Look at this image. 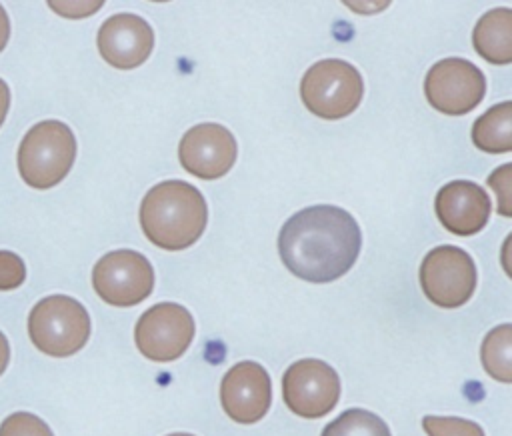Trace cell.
I'll return each instance as SVG.
<instances>
[{
	"mask_svg": "<svg viewBox=\"0 0 512 436\" xmlns=\"http://www.w3.org/2000/svg\"><path fill=\"white\" fill-rule=\"evenodd\" d=\"M168 436H194V434H186V432H176V434H168Z\"/></svg>",
	"mask_w": 512,
	"mask_h": 436,
	"instance_id": "obj_27",
	"label": "cell"
},
{
	"mask_svg": "<svg viewBox=\"0 0 512 436\" xmlns=\"http://www.w3.org/2000/svg\"><path fill=\"white\" fill-rule=\"evenodd\" d=\"M8 108H10V90H8V84L0 78V126L8 114Z\"/></svg>",
	"mask_w": 512,
	"mask_h": 436,
	"instance_id": "obj_25",
	"label": "cell"
},
{
	"mask_svg": "<svg viewBox=\"0 0 512 436\" xmlns=\"http://www.w3.org/2000/svg\"><path fill=\"white\" fill-rule=\"evenodd\" d=\"M0 436H54L50 426L30 412H14L0 424Z\"/></svg>",
	"mask_w": 512,
	"mask_h": 436,
	"instance_id": "obj_20",
	"label": "cell"
},
{
	"mask_svg": "<svg viewBox=\"0 0 512 436\" xmlns=\"http://www.w3.org/2000/svg\"><path fill=\"white\" fill-rule=\"evenodd\" d=\"M472 142L488 154L512 150V102H500L488 108L472 126Z\"/></svg>",
	"mask_w": 512,
	"mask_h": 436,
	"instance_id": "obj_16",
	"label": "cell"
},
{
	"mask_svg": "<svg viewBox=\"0 0 512 436\" xmlns=\"http://www.w3.org/2000/svg\"><path fill=\"white\" fill-rule=\"evenodd\" d=\"M220 402L234 422L254 424L264 418L272 402V382L264 366L252 360L234 364L220 382Z\"/></svg>",
	"mask_w": 512,
	"mask_h": 436,
	"instance_id": "obj_12",
	"label": "cell"
},
{
	"mask_svg": "<svg viewBox=\"0 0 512 436\" xmlns=\"http://www.w3.org/2000/svg\"><path fill=\"white\" fill-rule=\"evenodd\" d=\"M364 96L360 72L338 58H326L312 64L300 80V98L304 106L324 120L350 116Z\"/></svg>",
	"mask_w": 512,
	"mask_h": 436,
	"instance_id": "obj_5",
	"label": "cell"
},
{
	"mask_svg": "<svg viewBox=\"0 0 512 436\" xmlns=\"http://www.w3.org/2000/svg\"><path fill=\"white\" fill-rule=\"evenodd\" d=\"M26 278V266L14 252L0 250V290H14Z\"/></svg>",
	"mask_w": 512,
	"mask_h": 436,
	"instance_id": "obj_21",
	"label": "cell"
},
{
	"mask_svg": "<svg viewBox=\"0 0 512 436\" xmlns=\"http://www.w3.org/2000/svg\"><path fill=\"white\" fill-rule=\"evenodd\" d=\"M476 264L458 246H436L420 264V286L426 298L440 308H458L476 290Z\"/></svg>",
	"mask_w": 512,
	"mask_h": 436,
	"instance_id": "obj_6",
	"label": "cell"
},
{
	"mask_svg": "<svg viewBox=\"0 0 512 436\" xmlns=\"http://www.w3.org/2000/svg\"><path fill=\"white\" fill-rule=\"evenodd\" d=\"M28 334L40 352L66 358L88 342L90 316L86 308L70 296H46L34 304L28 314Z\"/></svg>",
	"mask_w": 512,
	"mask_h": 436,
	"instance_id": "obj_4",
	"label": "cell"
},
{
	"mask_svg": "<svg viewBox=\"0 0 512 436\" xmlns=\"http://www.w3.org/2000/svg\"><path fill=\"white\" fill-rule=\"evenodd\" d=\"M8 38H10V20H8V14L4 12L2 4H0V52L6 48Z\"/></svg>",
	"mask_w": 512,
	"mask_h": 436,
	"instance_id": "obj_24",
	"label": "cell"
},
{
	"mask_svg": "<svg viewBox=\"0 0 512 436\" xmlns=\"http://www.w3.org/2000/svg\"><path fill=\"white\" fill-rule=\"evenodd\" d=\"M322 436H392L388 424L364 408L344 410L324 426Z\"/></svg>",
	"mask_w": 512,
	"mask_h": 436,
	"instance_id": "obj_18",
	"label": "cell"
},
{
	"mask_svg": "<svg viewBox=\"0 0 512 436\" xmlns=\"http://www.w3.org/2000/svg\"><path fill=\"white\" fill-rule=\"evenodd\" d=\"M92 286L110 306H134L150 296L154 270L144 254L136 250H114L94 264Z\"/></svg>",
	"mask_w": 512,
	"mask_h": 436,
	"instance_id": "obj_7",
	"label": "cell"
},
{
	"mask_svg": "<svg viewBox=\"0 0 512 436\" xmlns=\"http://www.w3.org/2000/svg\"><path fill=\"white\" fill-rule=\"evenodd\" d=\"M238 146L232 132L220 124L192 126L178 144V158L186 172L202 180L222 178L236 162Z\"/></svg>",
	"mask_w": 512,
	"mask_h": 436,
	"instance_id": "obj_11",
	"label": "cell"
},
{
	"mask_svg": "<svg viewBox=\"0 0 512 436\" xmlns=\"http://www.w3.org/2000/svg\"><path fill=\"white\" fill-rule=\"evenodd\" d=\"M208 206L202 192L184 180H164L152 186L140 204L144 236L162 250H184L204 232Z\"/></svg>",
	"mask_w": 512,
	"mask_h": 436,
	"instance_id": "obj_2",
	"label": "cell"
},
{
	"mask_svg": "<svg viewBox=\"0 0 512 436\" xmlns=\"http://www.w3.org/2000/svg\"><path fill=\"white\" fill-rule=\"evenodd\" d=\"M282 396L296 416L322 418L338 404L340 378L330 364L318 358H304L284 372Z\"/></svg>",
	"mask_w": 512,
	"mask_h": 436,
	"instance_id": "obj_10",
	"label": "cell"
},
{
	"mask_svg": "<svg viewBox=\"0 0 512 436\" xmlns=\"http://www.w3.org/2000/svg\"><path fill=\"white\" fill-rule=\"evenodd\" d=\"M194 338L192 314L174 302H160L148 308L136 322L134 340L138 350L154 362L180 358Z\"/></svg>",
	"mask_w": 512,
	"mask_h": 436,
	"instance_id": "obj_8",
	"label": "cell"
},
{
	"mask_svg": "<svg viewBox=\"0 0 512 436\" xmlns=\"http://www.w3.org/2000/svg\"><path fill=\"white\" fill-rule=\"evenodd\" d=\"M362 248V232L350 212L332 204L308 206L284 222L278 254L284 266L312 284L344 276Z\"/></svg>",
	"mask_w": 512,
	"mask_h": 436,
	"instance_id": "obj_1",
	"label": "cell"
},
{
	"mask_svg": "<svg viewBox=\"0 0 512 436\" xmlns=\"http://www.w3.org/2000/svg\"><path fill=\"white\" fill-rule=\"evenodd\" d=\"M434 210L448 232L472 236L486 226L492 202L476 182L452 180L438 190Z\"/></svg>",
	"mask_w": 512,
	"mask_h": 436,
	"instance_id": "obj_14",
	"label": "cell"
},
{
	"mask_svg": "<svg viewBox=\"0 0 512 436\" xmlns=\"http://www.w3.org/2000/svg\"><path fill=\"white\" fill-rule=\"evenodd\" d=\"M102 4L100 2H66V4H56L50 2V8L58 10L62 16L68 18H80V16H90L94 10H98Z\"/></svg>",
	"mask_w": 512,
	"mask_h": 436,
	"instance_id": "obj_23",
	"label": "cell"
},
{
	"mask_svg": "<svg viewBox=\"0 0 512 436\" xmlns=\"http://www.w3.org/2000/svg\"><path fill=\"white\" fill-rule=\"evenodd\" d=\"M486 92V78L478 66L464 58L436 62L424 78V94L430 106L448 116L474 110Z\"/></svg>",
	"mask_w": 512,
	"mask_h": 436,
	"instance_id": "obj_9",
	"label": "cell"
},
{
	"mask_svg": "<svg viewBox=\"0 0 512 436\" xmlns=\"http://www.w3.org/2000/svg\"><path fill=\"white\" fill-rule=\"evenodd\" d=\"M422 428L428 436H484L480 424L456 416H424Z\"/></svg>",
	"mask_w": 512,
	"mask_h": 436,
	"instance_id": "obj_19",
	"label": "cell"
},
{
	"mask_svg": "<svg viewBox=\"0 0 512 436\" xmlns=\"http://www.w3.org/2000/svg\"><path fill=\"white\" fill-rule=\"evenodd\" d=\"M98 52L114 68L140 66L154 48V30L136 14H114L98 30Z\"/></svg>",
	"mask_w": 512,
	"mask_h": 436,
	"instance_id": "obj_13",
	"label": "cell"
},
{
	"mask_svg": "<svg viewBox=\"0 0 512 436\" xmlns=\"http://www.w3.org/2000/svg\"><path fill=\"white\" fill-rule=\"evenodd\" d=\"M510 170L512 166L510 164H504L500 166L498 170H494L488 178V184L498 192V212L504 214V216H510L512 210H510Z\"/></svg>",
	"mask_w": 512,
	"mask_h": 436,
	"instance_id": "obj_22",
	"label": "cell"
},
{
	"mask_svg": "<svg viewBox=\"0 0 512 436\" xmlns=\"http://www.w3.org/2000/svg\"><path fill=\"white\" fill-rule=\"evenodd\" d=\"M484 370L498 382L512 380V326L500 324L492 328L480 348Z\"/></svg>",
	"mask_w": 512,
	"mask_h": 436,
	"instance_id": "obj_17",
	"label": "cell"
},
{
	"mask_svg": "<svg viewBox=\"0 0 512 436\" xmlns=\"http://www.w3.org/2000/svg\"><path fill=\"white\" fill-rule=\"evenodd\" d=\"M76 158V138L60 120L34 124L18 148L22 180L36 190H48L62 182Z\"/></svg>",
	"mask_w": 512,
	"mask_h": 436,
	"instance_id": "obj_3",
	"label": "cell"
},
{
	"mask_svg": "<svg viewBox=\"0 0 512 436\" xmlns=\"http://www.w3.org/2000/svg\"><path fill=\"white\" fill-rule=\"evenodd\" d=\"M474 50L490 64L512 62V10L496 8L486 12L472 32Z\"/></svg>",
	"mask_w": 512,
	"mask_h": 436,
	"instance_id": "obj_15",
	"label": "cell"
},
{
	"mask_svg": "<svg viewBox=\"0 0 512 436\" xmlns=\"http://www.w3.org/2000/svg\"><path fill=\"white\" fill-rule=\"evenodd\" d=\"M8 362H10V344H8V338L0 332V376L8 368Z\"/></svg>",
	"mask_w": 512,
	"mask_h": 436,
	"instance_id": "obj_26",
	"label": "cell"
}]
</instances>
